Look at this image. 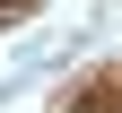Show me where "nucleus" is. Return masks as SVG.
<instances>
[{"label":"nucleus","mask_w":122,"mask_h":113,"mask_svg":"<svg viewBox=\"0 0 122 113\" xmlns=\"http://www.w3.org/2000/svg\"><path fill=\"white\" fill-rule=\"evenodd\" d=\"M26 9H35V0H0V18H26Z\"/></svg>","instance_id":"obj_1"}]
</instances>
